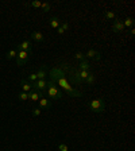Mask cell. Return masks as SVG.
Wrapping results in <instances>:
<instances>
[{
    "label": "cell",
    "instance_id": "cell-12",
    "mask_svg": "<svg viewBox=\"0 0 135 151\" xmlns=\"http://www.w3.org/2000/svg\"><path fill=\"white\" fill-rule=\"evenodd\" d=\"M85 58H95L96 61H100V59H101V54H100L99 51L93 50V49H91V50H88V51H87Z\"/></svg>",
    "mask_w": 135,
    "mask_h": 151
},
{
    "label": "cell",
    "instance_id": "cell-6",
    "mask_svg": "<svg viewBox=\"0 0 135 151\" xmlns=\"http://www.w3.org/2000/svg\"><path fill=\"white\" fill-rule=\"evenodd\" d=\"M65 76H66V72L62 70V68H53L52 70H50V80H52L53 82H54L56 80H58V78L65 77Z\"/></svg>",
    "mask_w": 135,
    "mask_h": 151
},
{
    "label": "cell",
    "instance_id": "cell-28",
    "mask_svg": "<svg viewBox=\"0 0 135 151\" xmlns=\"http://www.w3.org/2000/svg\"><path fill=\"white\" fill-rule=\"evenodd\" d=\"M30 5H31L32 8H41L42 3H41V1H31V3H30Z\"/></svg>",
    "mask_w": 135,
    "mask_h": 151
},
{
    "label": "cell",
    "instance_id": "cell-8",
    "mask_svg": "<svg viewBox=\"0 0 135 151\" xmlns=\"http://www.w3.org/2000/svg\"><path fill=\"white\" fill-rule=\"evenodd\" d=\"M38 103H39V108L41 109H50L52 108V101H50V99H47V97H41V99L38 100Z\"/></svg>",
    "mask_w": 135,
    "mask_h": 151
},
{
    "label": "cell",
    "instance_id": "cell-14",
    "mask_svg": "<svg viewBox=\"0 0 135 151\" xmlns=\"http://www.w3.org/2000/svg\"><path fill=\"white\" fill-rule=\"evenodd\" d=\"M31 39L38 42V43H42V42L45 41V37H43V34L39 31H32L31 32Z\"/></svg>",
    "mask_w": 135,
    "mask_h": 151
},
{
    "label": "cell",
    "instance_id": "cell-10",
    "mask_svg": "<svg viewBox=\"0 0 135 151\" xmlns=\"http://www.w3.org/2000/svg\"><path fill=\"white\" fill-rule=\"evenodd\" d=\"M16 49H18V50H23V51H28V53L32 51V47H31L30 41H23L22 43H19V45L16 46Z\"/></svg>",
    "mask_w": 135,
    "mask_h": 151
},
{
    "label": "cell",
    "instance_id": "cell-27",
    "mask_svg": "<svg viewBox=\"0 0 135 151\" xmlns=\"http://www.w3.org/2000/svg\"><path fill=\"white\" fill-rule=\"evenodd\" d=\"M74 57L77 58V59H80V61H83V59H85V54L81 51H77L76 54H74Z\"/></svg>",
    "mask_w": 135,
    "mask_h": 151
},
{
    "label": "cell",
    "instance_id": "cell-16",
    "mask_svg": "<svg viewBox=\"0 0 135 151\" xmlns=\"http://www.w3.org/2000/svg\"><path fill=\"white\" fill-rule=\"evenodd\" d=\"M36 77H38V80H45V77H46V65H42L41 68L38 69Z\"/></svg>",
    "mask_w": 135,
    "mask_h": 151
},
{
    "label": "cell",
    "instance_id": "cell-1",
    "mask_svg": "<svg viewBox=\"0 0 135 151\" xmlns=\"http://www.w3.org/2000/svg\"><path fill=\"white\" fill-rule=\"evenodd\" d=\"M54 82H57L58 84V86H61V88L66 92L69 96H72V97H81L83 96V93L80 92V90H77V89H74L70 85V82L68 81L65 77H61V78H58V80H56Z\"/></svg>",
    "mask_w": 135,
    "mask_h": 151
},
{
    "label": "cell",
    "instance_id": "cell-18",
    "mask_svg": "<svg viewBox=\"0 0 135 151\" xmlns=\"http://www.w3.org/2000/svg\"><path fill=\"white\" fill-rule=\"evenodd\" d=\"M69 30V23L68 22H61V26L57 28V32L60 34V35H62L65 31H68Z\"/></svg>",
    "mask_w": 135,
    "mask_h": 151
},
{
    "label": "cell",
    "instance_id": "cell-7",
    "mask_svg": "<svg viewBox=\"0 0 135 151\" xmlns=\"http://www.w3.org/2000/svg\"><path fill=\"white\" fill-rule=\"evenodd\" d=\"M32 89H36V90H46L47 88V81L46 80H36L31 84Z\"/></svg>",
    "mask_w": 135,
    "mask_h": 151
},
{
    "label": "cell",
    "instance_id": "cell-9",
    "mask_svg": "<svg viewBox=\"0 0 135 151\" xmlns=\"http://www.w3.org/2000/svg\"><path fill=\"white\" fill-rule=\"evenodd\" d=\"M124 30V26H123V22L120 20V19H115V22L112 23V31L114 32H122Z\"/></svg>",
    "mask_w": 135,
    "mask_h": 151
},
{
    "label": "cell",
    "instance_id": "cell-4",
    "mask_svg": "<svg viewBox=\"0 0 135 151\" xmlns=\"http://www.w3.org/2000/svg\"><path fill=\"white\" fill-rule=\"evenodd\" d=\"M30 55H31V53L23 51V50H18V54H16V58H15L16 65H18V66H24V65L28 62Z\"/></svg>",
    "mask_w": 135,
    "mask_h": 151
},
{
    "label": "cell",
    "instance_id": "cell-25",
    "mask_svg": "<svg viewBox=\"0 0 135 151\" xmlns=\"http://www.w3.org/2000/svg\"><path fill=\"white\" fill-rule=\"evenodd\" d=\"M19 100H22V101H26V100H28V93H26V92H19Z\"/></svg>",
    "mask_w": 135,
    "mask_h": 151
},
{
    "label": "cell",
    "instance_id": "cell-23",
    "mask_svg": "<svg viewBox=\"0 0 135 151\" xmlns=\"http://www.w3.org/2000/svg\"><path fill=\"white\" fill-rule=\"evenodd\" d=\"M84 81L88 84V85H93V84H95V74H93V73H91L88 77L84 80Z\"/></svg>",
    "mask_w": 135,
    "mask_h": 151
},
{
    "label": "cell",
    "instance_id": "cell-19",
    "mask_svg": "<svg viewBox=\"0 0 135 151\" xmlns=\"http://www.w3.org/2000/svg\"><path fill=\"white\" fill-rule=\"evenodd\" d=\"M103 15H104V18L108 19V20H115V19H116V14L112 12V11H104Z\"/></svg>",
    "mask_w": 135,
    "mask_h": 151
},
{
    "label": "cell",
    "instance_id": "cell-15",
    "mask_svg": "<svg viewBox=\"0 0 135 151\" xmlns=\"http://www.w3.org/2000/svg\"><path fill=\"white\" fill-rule=\"evenodd\" d=\"M49 24H50L52 28H58V27L61 26V20H60L58 16H53V18H50V20H49Z\"/></svg>",
    "mask_w": 135,
    "mask_h": 151
},
{
    "label": "cell",
    "instance_id": "cell-11",
    "mask_svg": "<svg viewBox=\"0 0 135 151\" xmlns=\"http://www.w3.org/2000/svg\"><path fill=\"white\" fill-rule=\"evenodd\" d=\"M41 97H43L41 90H36V89H32L31 92L28 93V100H31V101H38Z\"/></svg>",
    "mask_w": 135,
    "mask_h": 151
},
{
    "label": "cell",
    "instance_id": "cell-3",
    "mask_svg": "<svg viewBox=\"0 0 135 151\" xmlns=\"http://www.w3.org/2000/svg\"><path fill=\"white\" fill-rule=\"evenodd\" d=\"M88 108L95 113H101L105 111V101H104V99L92 100V101H89Z\"/></svg>",
    "mask_w": 135,
    "mask_h": 151
},
{
    "label": "cell",
    "instance_id": "cell-21",
    "mask_svg": "<svg viewBox=\"0 0 135 151\" xmlns=\"http://www.w3.org/2000/svg\"><path fill=\"white\" fill-rule=\"evenodd\" d=\"M123 22V26H124V28L127 27V28H131V27H134V19L132 18H126Z\"/></svg>",
    "mask_w": 135,
    "mask_h": 151
},
{
    "label": "cell",
    "instance_id": "cell-30",
    "mask_svg": "<svg viewBox=\"0 0 135 151\" xmlns=\"http://www.w3.org/2000/svg\"><path fill=\"white\" fill-rule=\"evenodd\" d=\"M39 115H41V108H34V109H32V116L38 117Z\"/></svg>",
    "mask_w": 135,
    "mask_h": 151
},
{
    "label": "cell",
    "instance_id": "cell-13",
    "mask_svg": "<svg viewBox=\"0 0 135 151\" xmlns=\"http://www.w3.org/2000/svg\"><path fill=\"white\" fill-rule=\"evenodd\" d=\"M21 89H22V92H26V93H30V92L32 90L31 82H28L27 80H22V82H21Z\"/></svg>",
    "mask_w": 135,
    "mask_h": 151
},
{
    "label": "cell",
    "instance_id": "cell-24",
    "mask_svg": "<svg viewBox=\"0 0 135 151\" xmlns=\"http://www.w3.org/2000/svg\"><path fill=\"white\" fill-rule=\"evenodd\" d=\"M41 8L43 12H49V11L52 10V4H50V3H42Z\"/></svg>",
    "mask_w": 135,
    "mask_h": 151
},
{
    "label": "cell",
    "instance_id": "cell-29",
    "mask_svg": "<svg viewBox=\"0 0 135 151\" xmlns=\"http://www.w3.org/2000/svg\"><path fill=\"white\" fill-rule=\"evenodd\" d=\"M58 150L60 151H68L69 148H68V146L65 144V143H60V144H58Z\"/></svg>",
    "mask_w": 135,
    "mask_h": 151
},
{
    "label": "cell",
    "instance_id": "cell-17",
    "mask_svg": "<svg viewBox=\"0 0 135 151\" xmlns=\"http://www.w3.org/2000/svg\"><path fill=\"white\" fill-rule=\"evenodd\" d=\"M78 70H91V63H89V61L87 59V58L80 62V65H78Z\"/></svg>",
    "mask_w": 135,
    "mask_h": 151
},
{
    "label": "cell",
    "instance_id": "cell-22",
    "mask_svg": "<svg viewBox=\"0 0 135 151\" xmlns=\"http://www.w3.org/2000/svg\"><path fill=\"white\" fill-rule=\"evenodd\" d=\"M91 73H92L91 70H78V76H80V78H81V81H84V80L88 77Z\"/></svg>",
    "mask_w": 135,
    "mask_h": 151
},
{
    "label": "cell",
    "instance_id": "cell-20",
    "mask_svg": "<svg viewBox=\"0 0 135 151\" xmlns=\"http://www.w3.org/2000/svg\"><path fill=\"white\" fill-rule=\"evenodd\" d=\"M16 54H18V49H11L5 54V59H14V58H16Z\"/></svg>",
    "mask_w": 135,
    "mask_h": 151
},
{
    "label": "cell",
    "instance_id": "cell-26",
    "mask_svg": "<svg viewBox=\"0 0 135 151\" xmlns=\"http://www.w3.org/2000/svg\"><path fill=\"white\" fill-rule=\"evenodd\" d=\"M36 80H38V77H36V73H31L30 74V76H27V81H28V82H34V81H36Z\"/></svg>",
    "mask_w": 135,
    "mask_h": 151
},
{
    "label": "cell",
    "instance_id": "cell-31",
    "mask_svg": "<svg viewBox=\"0 0 135 151\" xmlns=\"http://www.w3.org/2000/svg\"><path fill=\"white\" fill-rule=\"evenodd\" d=\"M130 35H132V37L135 35V28H134V27H131V28H130Z\"/></svg>",
    "mask_w": 135,
    "mask_h": 151
},
{
    "label": "cell",
    "instance_id": "cell-2",
    "mask_svg": "<svg viewBox=\"0 0 135 151\" xmlns=\"http://www.w3.org/2000/svg\"><path fill=\"white\" fill-rule=\"evenodd\" d=\"M47 97H52V100H61L62 99V90L58 88L56 82H53L52 80L47 81V88L45 90Z\"/></svg>",
    "mask_w": 135,
    "mask_h": 151
},
{
    "label": "cell",
    "instance_id": "cell-5",
    "mask_svg": "<svg viewBox=\"0 0 135 151\" xmlns=\"http://www.w3.org/2000/svg\"><path fill=\"white\" fill-rule=\"evenodd\" d=\"M66 73L69 74V78H70V81H72L73 84H76V85H80V84L83 82V81H81V78H80V76H78V69L69 68Z\"/></svg>",
    "mask_w": 135,
    "mask_h": 151
}]
</instances>
